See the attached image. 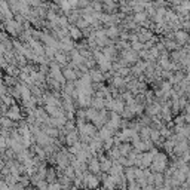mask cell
<instances>
[{
	"label": "cell",
	"mask_w": 190,
	"mask_h": 190,
	"mask_svg": "<svg viewBox=\"0 0 190 190\" xmlns=\"http://www.w3.org/2000/svg\"><path fill=\"white\" fill-rule=\"evenodd\" d=\"M137 52L134 51V49H125V52H123V60L125 61H128V63H134L135 60H137Z\"/></svg>",
	"instance_id": "3957f363"
},
{
	"label": "cell",
	"mask_w": 190,
	"mask_h": 190,
	"mask_svg": "<svg viewBox=\"0 0 190 190\" xmlns=\"http://www.w3.org/2000/svg\"><path fill=\"white\" fill-rule=\"evenodd\" d=\"M162 183H163V175L160 172H156L154 174V184L156 186H162Z\"/></svg>",
	"instance_id": "5bb4252c"
},
{
	"label": "cell",
	"mask_w": 190,
	"mask_h": 190,
	"mask_svg": "<svg viewBox=\"0 0 190 190\" xmlns=\"http://www.w3.org/2000/svg\"><path fill=\"white\" fill-rule=\"evenodd\" d=\"M91 79H92V82H95V83H98V82H101L103 80V75H101V72H98V70H91Z\"/></svg>",
	"instance_id": "52a82bcc"
},
{
	"label": "cell",
	"mask_w": 190,
	"mask_h": 190,
	"mask_svg": "<svg viewBox=\"0 0 190 190\" xmlns=\"http://www.w3.org/2000/svg\"><path fill=\"white\" fill-rule=\"evenodd\" d=\"M166 166V156L162 154V153H157L154 156V160L152 163V169L153 172H162Z\"/></svg>",
	"instance_id": "6da1fadb"
},
{
	"label": "cell",
	"mask_w": 190,
	"mask_h": 190,
	"mask_svg": "<svg viewBox=\"0 0 190 190\" xmlns=\"http://www.w3.org/2000/svg\"><path fill=\"white\" fill-rule=\"evenodd\" d=\"M134 19H135V21H138V22H143V21L146 19V13H144V12H141V10H138V12L135 13Z\"/></svg>",
	"instance_id": "9a60e30c"
},
{
	"label": "cell",
	"mask_w": 190,
	"mask_h": 190,
	"mask_svg": "<svg viewBox=\"0 0 190 190\" xmlns=\"http://www.w3.org/2000/svg\"><path fill=\"white\" fill-rule=\"evenodd\" d=\"M100 163H101V171H107V172H112V168H113V162L110 160V159H107V157H101V160H100Z\"/></svg>",
	"instance_id": "277c9868"
},
{
	"label": "cell",
	"mask_w": 190,
	"mask_h": 190,
	"mask_svg": "<svg viewBox=\"0 0 190 190\" xmlns=\"http://www.w3.org/2000/svg\"><path fill=\"white\" fill-rule=\"evenodd\" d=\"M187 160H190V150H186L183 156V162H187Z\"/></svg>",
	"instance_id": "ffe728a7"
},
{
	"label": "cell",
	"mask_w": 190,
	"mask_h": 190,
	"mask_svg": "<svg viewBox=\"0 0 190 190\" xmlns=\"http://www.w3.org/2000/svg\"><path fill=\"white\" fill-rule=\"evenodd\" d=\"M9 117L13 119V120L19 119V109H18L16 106H12V107H10V110H9Z\"/></svg>",
	"instance_id": "9c48e42d"
},
{
	"label": "cell",
	"mask_w": 190,
	"mask_h": 190,
	"mask_svg": "<svg viewBox=\"0 0 190 190\" xmlns=\"http://www.w3.org/2000/svg\"><path fill=\"white\" fill-rule=\"evenodd\" d=\"M159 112H160V107H159V104H157V103L152 104V106H150V109H149V113H150V114H156V113H159Z\"/></svg>",
	"instance_id": "2e32d148"
},
{
	"label": "cell",
	"mask_w": 190,
	"mask_h": 190,
	"mask_svg": "<svg viewBox=\"0 0 190 190\" xmlns=\"http://www.w3.org/2000/svg\"><path fill=\"white\" fill-rule=\"evenodd\" d=\"M119 34V30L116 28V27H110L109 30H107V36H110V37H116Z\"/></svg>",
	"instance_id": "e0dca14e"
},
{
	"label": "cell",
	"mask_w": 190,
	"mask_h": 190,
	"mask_svg": "<svg viewBox=\"0 0 190 190\" xmlns=\"http://www.w3.org/2000/svg\"><path fill=\"white\" fill-rule=\"evenodd\" d=\"M113 129L110 128V126H107V125H104L103 128H101V131H100V137H101V140H110L112 138V135H113Z\"/></svg>",
	"instance_id": "7a4b0ae2"
},
{
	"label": "cell",
	"mask_w": 190,
	"mask_h": 190,
	"mask_svg": "<svg viewBox=\"0 0 190 190\" xmlns=\"http://www.w3.org/2000/svg\"><path fill=\"white\" fill-rule=\"evenodd\" d=\"M89 171L94 172V174H97L98 171H101V163H100L98 159H95V157L91 159V162H89Z\"/></svg>",
	"instance_id": "8992f818"
},
{
	"label": "cell",
	"mask_w": 190,
	"mask_h": 190,
	"mask_svg": "<svg viewBox=\"0 0 190 190\" xmlns=\"http://www.w3.org/2000/svg\"><path fill=\"white\" fill-rule=\"evenodd\" d=\"M175 37H177V40H178L180 43H184V42L189 40V36H187L186 31H177V33H175Z\"/></svg>",
	"instance_id": "8fae6325"
},
{
	"label": "cell",
	"mask_w": 190,
	"mask_h": 190,
	"mask_svg": "<svg viewBox=\"0 0 190 190\" xmlns=\"http://www.w3.org/2000/svg\"><path fill=\"white\" fill-rule=\"evenodd\" d=\"M70 34L73 39H80V36H82V33L77 27H70Z\"/></svg>",
	"instance_id": "4fadbf2b"
},
{
	"label": "cell",
	"mask_w": 190,
	"mask_h": 190,
	"mask_svg": "<svg viewBox=\"0 0 190 190\" xmlns=\"http://www.w3.org/2000/svg\"><path fill=\"white\" fill-rule=\"evenodd\" d=\"M49 187H51V190H63V186L60 183H51Z\"/></svg>",
	"instance_id": "d6986e66"
},
{
	"label": "cell",
	"mask_w": 190,
	"mask_h": 190,
	"mask_svg": "<svg viewBox=\"0 0 190 190\" xmlns=\"http://www.w3.org/2000/svg\"><path fill=\"white\" fill-rule=\"evenodd\" d=\"M159 190H171V187L169 186H163V187H160Z\"/></svg>",
	"instance_id": "44dd1931"
},
{
	"label": "cell",
	"mask_w": 190,
	"mask_h": 190,
	"mask_svg": "<svg viewBox=\"0 0 190 190\" xmlns=\"http://www.w3.org/2000/svg\"><path fill=\"white\" fill-rule=\"evenodd\" d=\"M63 75H64V77H66V79H72V80H73V79L76 77V72H75L73 69H66Z\"/></svg>",
	"instance_id": "7c38bea8"
},
{
	"label": "cell",
	"mask_w": 190,
	"mask_h": 190,
	"mask_svg": "<svg viewBox=\"0 0 190 190\" xmlns=\"http://www.w3.org/2000/svg\"><path fill=\"white\" fill-rule=\"evenodd\" d=\"M67 143H69L70 146H72V144L75 146L76 143H79V141H77V132L76 131H72V134L67 135Z\"/></svg>",
	"instance_id": "30bf717a"
},
{
	"label": "cell",
	"mask_w": 190,
	"mask_h": 190,
	"mask_svg": "<svg viewBox=\"0 0 190 190\" xmlns=\"http://www.w3.org/2000/svg\"><path fill=\"white\" fill-rule=\"evenodd\" d=\"M143 48H146V46H144V45H143L141 42H138V40L132 43V49H134L135 52H137V51H140V49H143Z\"/></svg>",
	"instance_id": "ac0fdd59"
},
{
	"label": "cell",
	"mask_w": 190,
	"mask_h": 190,
	"mask_svg": "<svg viewBox=\"0 0 190 190\" xmlns=\"http://www.w3.org/2000/svg\"><path fill=\"white\" fill-rule=\"evenodd\" d=\"M92 106H94V109H103V107L106 106V100H103L101 97H97V98L92 101Z\"/></svg>",
	"instance_id": "ba28073f"
},
{
	"label": "cell",
	"mask_w": 190,
	"mask_h": 190,
	"mask_svg": "<svg viewBox=\"0 0 190 190\" xmlns=\"http://www.w3.org/2000/svg\"><path fill=\"white\" fill-rule=\"evenodd\" d=\"M83 184H86L89 189H95L98 186V180L95 175H88L86 178H83Z\"/></svg>",
	"instance_id": "5b68a950"
}]
</instances>
